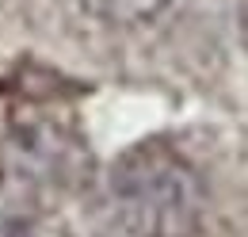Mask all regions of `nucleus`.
<instances>
[{
	"label": "nucleus",
	"mask_w": 248,
	"mask_h": 237,
	"mask_svg": "<svg viewBox=\"0 0 248 237\" xmlns=\"http://www.w3.org/2000/svg\"><path fill=\"white\" fill-rule=\"evenodd\" d=\"M206 214L199 172L168 146H138L103 176L95 222L107 237H191Z\"/></svg>",
	"instance_id": "1"
},
{
	"label": "nucleus",
	"mask_w": 248,
	"mask_h": 237,
	"mask_svg": "<svg viewBox=\"0 0 248 237\" xmlns=\"http://www.w3.org/2000/svg\"><path fill=\"white\" fill-rule=\"evenodd\" d=\"M92 19L111 23V27H134V23H149L156 19L172 0H77Z\"/></svg>",
	"instance_id": "2"
}]
</instances>
